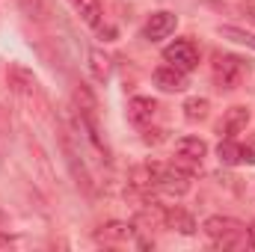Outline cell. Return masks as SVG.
Wrapping results in <instances>:
<instances>
[{"label":"cell","mask_w":255,"mask_h":252,"mask_svg":"<svg viewBox=\"0 0 255 252\" xmlns=\"http://www.w3.org/2000/svg\"><path fill=\"white\" fill-rule=\"evenodd\" d=\"M130 190L133 193H139L142 199H148L151 193H154V172H151V163H145V166H136L133 172H130Z\"/></svg>","instance_id":"cell-13"},{"label":"cell","mask_w":255,"mask_h":252,"mask_svg":"<svg viewBox=\"0 0 255 252\" xmlns=\"http://www.w3.org/2000/svg\"><path fill=\"white\" fill-rule=\"evenodd\" d=\"M89 71H92V77H95L98 83H104V80L110 77V57H107L101 48H92V51H89Z\"/></svg>","instance_id":"cell-17"},{"label":"cell","mask_w":255,"mask_h":252,"mask_svg":"<svg viewBox=\"0 0 255 252\" xmlns=\"http://www.w3.org/2000/svg\"><path fill=\"white\" fill-rule=\"evenodd\" d=\"M163 60L169 65H175V68H181V71H187L190 74L193 68H199V48L193 45L190 39H175L172 45H166L163 48Z\"/></svg>","instance_id":"cell-4"},{"label":"cell","mask_w":255,"mask_h":252,"mask_svg":"<svg viewBox=\"0 0 255 252\" xmlns=\"http://www.w3.org/2000/svg\"><path fill=\"white\" fill-rule=\"evenodd\" d=\"M220 36H226V39H232V42H238V45H250V48H255V36H250L247 30H238V27H220Z\"/></svg>","instance_id":"cell-19"},{"label":"cell","mask_w":255,"mask_h":252,"mask_svg":"<svg viewBox=\"0 0 255 252\" xmlns=\"http://www.w3.org/2000/svg\"><path fill=\"white\" fill-rule=\"evenodd\" d=\"M60 139H63V154H65V163H68V169H71V175L77 178V184L86 190V193H92V175L86 172V166H83V160H80V154L74 151V145H71V139H68V133H60Z\"/></svg>","instance_id":"cell-8"},{"label":"cell","mask_w":255,"mask_h":252,"mask_svg":"<svg viewBox=\"0 0 255 252\" xmlns=\"http://www.w3.org/2000/svg\"><path fill=\"white\" fill-rule=\"evenodd\" d=\"M181 110H184V119H187V122H205L208 113H211V101L196 95V98H187V101H184Z\"/></svg>","instance_id":"cell-18"},{"label":"cell","mask_w":255,"mask_h":252,"mask_svg":"<svg viewBox=\"0 0 255 252\" xmlns=\"http://www.w3.org/2000/svg\"><path fill=\"white\" fill-rule=\"evenodd\" d=\"M21 6H24V12L30 15V18H42L45 15V3L42 0H18Z\"/></svg>","instance_id":"cell-21"},{"label":"cell","mask_w":255,"mask_h":252,"mask_svg":"<svg viewBox=\"0 0 255 252\" xmlns=\"http://www.w3.org/2000/svg\"><path fill=\"white\" fill-rule=\"evenodd\" d=\"M247 238H250V250H255V223L247 229Z\"/></svg>","instance_id":"cell-22"},{"label":"cell","mask_w":255,"mask_h":252,"mask_svg":"<svg viewBox=\"0 0 255 252\" xmlns=\"http://www.w3.org/2000/svg\"><path fill=\"white\" fill-rule=\"evenodd\" d=\"M250 119H253L250 107H247V104H235V107L226 110V116H223V122H220V133H226V136H238L241 130H247Z\"/></svg>","instance_id":"cell-11"},{"label":"cell","mask_w":255,"mask_h":252,"mask_svg":"<svg viewBox=\"0 0 255 252\" xmlns=\"http://www.w3.org/2000/svg\"><path fill=\"white\" fill-rule=\"evenodd\" d=\"M163 223H166L169 229H178L181 235H193V232H196L193 217L187 214V211H181V208H169V211H163Z\"/></svg>","instance_id":"cell-16"},{"label":"cell","mask_w":255,"mask_h":252,"mask_svg":"<svg viewBox=\"0 0 255 252\" xmlns=\"http://www.w3.org/2000/svg\"><path fill=\"white\" fill-rule=\"evenodd\" d=\"M6 80H9L12 92H18V95H24V98L39 95V80H36V74L27 71V68H21V65H12V68L6 71Z\"/></svg>","instance_id":"cell-10"},{"label":"cell","mask_w":255,"mask_h":252,"mask_svg":"<svg viewBox=\"0 0 255 252\" xmlns=\"http://www.w3.org/2000/svg\"><path fill=\"white\" fill-rule=\"evenodd\" d=\"M175 154L181 160H187V163H202L208 157V142L199 139V136H181L175 142Z\"/></svg>","instance_id":"cell-12"},{"label":"cell","mask_w":255,"mask_h":252,"mask_svg":"<svg viewBox=\"0 0 255 252\" xmlns=\"http://www.w3.org/2000/svg\"><path fill=\"white\" fill-rule=\"evenodd\" d=\"M202 232L220 247V250H238V247H250V238H247V226L235 217H208Z\"/></svg>","instance_id":"cell-1"},{"label":"cell","mask_w":255,"mask_h":252,"mask_svg":"<svg viewBox=\"0 0 255 252\" xmlns=\"http://www.w3.org/2000/svg\"><path fill=\"white\" fill-rule=\"evenodd\" d=\"M157 116V101L154 98H145V95H136L128 101V122L136 127H148L151 119Z\"/></svg>","instance_id":"cell-6"},{"label":"cell","mask_w":255,"mask_h":252,"mask_svg":"<svg viewBox=\"0 0 255 252\" xmlns=\"http://www.w3.org/2000/svg\"><path fill=\"white\" fill-rule=\"evenodd\" d=\"M151 172H154V187L157 193H166V196H184L190 190V172L181 169V166H163V163H151Z\"/></svg>","instance_id":"cell-3"},{"label":"cell","mask_w":255,"mask_h":252,"mask_svg":"<svg viewBox=\"0 0 255 252\" xmlns=\"http://www.w3.org/2000/svg\"><path fill=\"white\" fill-rule=\"evenodd\" d=\"M217 154H220V163H226V166L255 163V148H244V145H238L235 136H226V139L217 145Z\"/></svg>","instance_id":"cell-9"},{"label":"cell","mask_w":255,"mask_h":252,"mask_svg":"<svg viewBox=\"0 0 255 252\" xmlns=\"http://www.w3.org/2000/svg\"><path fill=\"white\" fill-rule=\"evenodd\" d=\"M175 27H178L175 12L160 9V12H154V15L145 21V27H142V39H148V42H163V39H169V36L175 33Z\"/></svg>","instance_id":"cell-5"},{"label":"cell","mask_w":255,"mask_h":252,"mask_svg":"<svg viewBox=\"0 0 255 252\" xmlns=\"http://www.w3.org/2000/svg\"><path fill=\"white\" fill-rule=\"evenodd\" d=\"M71 101H74L77 116H95V110H98V101H95L92 89H89V86H83V83H77V86H74Z\"/></svg>","instance_id":"cell-14"},{"label":"cell","mask_w":255,"mask_h":252,"mask_svg":"<svg viewBox=\"0 0 255 252\" xmlns=\"http://www.w3.org/2000/svg\"><path fill=\"white\" fill-rule=\"evenodd\" d=\"M154 86L160 92H184L187 89V71L175 68V65H160L154 68Z\"/></svg>","instance_id":"cell-7"},{"label":"cell","mask_w":255,"mask_h":252,"mask_svg":"<svg viewBox=\"0 0 255 252\" xmlns=\"http://www.w3.org/2000/svg\"><path fill=\"white\" fill-rule=\"evenodd\" d=\"M77 15L83 18V24L89 27H101V18H104V9H101V0H71Z\"/></svg>","instance_id":"cell-15"},{"label":"cell","mask_w":255,"mask_h":252,"mask_svg":"<svg viewBox=\"0 0 255 252\" xmlns=\"http://www.w3.org/2000/svg\"><path fill=\"white\" fill-rule=\"evenodd\" d=\"M3 247H9V238H6V235H0V250H3Z\"/></svg>","instance_id":"cell-23"},{"label":"cell","mask_w":255,"mask_h":252,"mask_svg":"<svg viewBox=\"0 0 255 252\" xmlns=\"http://www.w3.org/2000/svg\"><path fill=\"white\" fill-rule=\"evenodd\" d=\"M250 60H241L235 54H223V51H214V63H211V74H214V83L220 92H232L244 83L247 71H250Z\"/></svg>","instance_id":"cell-2"},{"label":"cell","mask_w":255,"mask_h":252,"mask_svg":"<svg viewBox=\"0 0 255 252\" xmlns=\"http://www.w3.org/2000/svg\"><path fill=\"white\" fill-rule=\"evenodd\" d=\"M101 238H107V241H128L130 238V226H125V223H110V226H104Z\"/></svg>","instance_id":"cell-20"}]
</instances>
